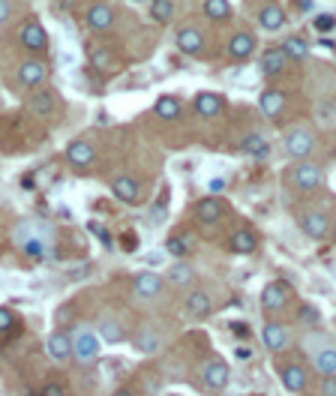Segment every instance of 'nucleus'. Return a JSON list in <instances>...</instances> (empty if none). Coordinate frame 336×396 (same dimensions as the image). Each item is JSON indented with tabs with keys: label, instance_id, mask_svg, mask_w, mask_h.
<instances>
[{
	"label": "nucleus",
	"instance_id": "nucleus-32",
	"mask_svg": "<svg viewBox=\"0 0 336 396\" xmlns=\"http://www.w3.org/2000/svg\"><path fill=\"white\" fill-rule=\"evenodd\" d=\"M279 51L285 55V60H306L309 51H313V45H309L306 36H285V43L279 45Z\"/></svg>",
	"mask_w": 336,
	"mask_h": 396
},
{
	"label": "nucleus",
	"instance_id": "nucleus-11",
	"mask_svg": "<svg viewBox=\"0 0 336 396\" xmlns=\"http://www.w3.org/2000/svg\"><path fill=\"white\" fill-rule=\"evenodd\" d=\"M261 342H265V349L279 354L291 346V327L282 324V322H267L265 327H261Z\"/></svg>",
	"mask_w": 336,
	"mask_h": 396
},
{
	"label": "nucleus",
	"instance_id": "nucleus-38",
	"mask_svg": "<svg viewBox=\"0 0 336 396\" xmlns=\"http://www.w3.org/2000/svg\"><path fill=\"white\" fill-rule=\"evenodd\" d=\"M174 12H178V6H174L171 0H153L151 4V18L156 24H168L174 18Z\"/></svg>",
	"mask_w": 336,
	"mask_h": 396
},
{
	"label": "nucleus",
	"instance_id": "nucleus-42",
	"mask_svg": "<svg viewBox=\"0 0 336 396\" xmlns=\"http://www.w3.org/2000/svg\"><path fill=\"white\" fill-rule=\"evenodd\" d=\"M16 324H18V315L6 310V306H0V334H6V330H12Z\"/></svg>",
	"mask_w": 336,
	"mask_h": 396
},
{
	"label": "nucleus",
	"instance_id": "nucleus-47",
	"mask_svg": "<svg viewBox=\"0 0 336 396\" xmlns=\"http://www.w3.org/2000/svg\"><path fill=\"white\" fill-rule=\"evenodd\" d=\"M111 396H139V393H135L132 387H120V390H115V393H111Z\"/></svg>",
	"mask_w": 336,
	"mask_h": 396
},
{
	"label": "nucleus",
	"instance_id": "nucleus-34",
	"mask_svg": "<svg viewBox=\"0 0 336 396\" xmlns=\"http://www.w3.org/2000/svg\"><path fill=\"white\" fill-rule=\"evenodd\" d=\"M315 123L321 126V130H333V123H336V102L330 96L315 102Z\"/></svg>",
	"mask_w": 336,
	"mask_h": 396
},
{
	"label": "nucleus",
	"instance_id": "nucleus-13",
	"mask_svg": "<svg viewBox=\"0 0 336 396\" xmlns=\"http://www.w3.org/2000/svg\"><path fill=\"white\" fill-rule=\"evenodd\" d=\"M174 45H178V51H183V55H190V57L204 55V33H202V28H195V24L180 28L178 33H174Z\"/></svg>",
	"mask_w": 336,
	"mask_h": 396
},
{
	"label": "nucleus",
	"instance_id": "nucleus-37",
	"mask_svg": "<svg viewBox=\"0 0 336 396\" xmlns=\"http://www.w3.org/2000/svg\"><path fill=\"white\" fill-rule=\"evenodd\" d=\"M202 12H204V18H210V21H226L231 16V4L228 0H204Z\"/></svg>",
	"mask_w": 336,
	"mask_h": 396
},
{
	"label": "nucleus",
	"instance_id": "nucleus-30",
	"mask_svg": "<svg viewBox=\"0 0 336 396\" xmlns=\"http://www.w3.org/2000/svg\"><path fill=\"white\" fill-rule=\"evenodd\" d=\"M241 153H243V157H250V159H267L270 157V142H267L265 135L250 132V135H243Z\"/></svg>",
	"mask_w": 336,
	"mask_h": 396
},
{
	"label": "nucleus",
	"instance_id": "nucleus-27",
	"mask_svg": "<svg viewBox=\"0 0 336 396\" xmlns=\"http://www.w3.org/2000/svg\"><path fill=\"white\" fill-rule=\"evenodd\" d=\"M313 369L321 378H336V349H333V342H325L321 349L313 351Z\"/></svg>",
	"mask_w": 336,
	"mask_h": 396
},
{
	"label": "nucleus",
	"instance_id": "nucleus-7",
	"mask_svg": "<svg viewBox=\"0 0 336 396\" xmlns=\"http://www.w3.org/2000/svg\"><path fill=\"white\" fill-rule=\"evenodd\" d=\"M228 381H231V369L226 361H219V357H210L202 366V385L207 393H222L228 387Z\"/></svg>",
	"mask_w": 336,
	"mask_h": 396
},
{
	"label": "nucleus",
	"instance_id": "nucleus-24",
	"mask_svg": "<svg viewBox=\"0 0 336 396\" xmlns=\"http://www.w3.org/2000/svg\"><path fill=\"white\" fill-rule=\"evenodd\" d=\"M210 310H214V300H210V295H207V291H202V288H192L190 295H186V300H183V312L190 318H198V322L207 318Z\"/></svg>",
	"mask_w": 336,
	"mask_h": 396
},
{
	"label": "nucleus",
	"instance_id": "nucleus-39",
	"mask_svg": "<svg viewBox=\"0 0 336 396\" xmlns=\"http://www.w3.org/2000/svg\"><path fill=\"white\" fill-rule=\"evenodd\" d=\"M313 28H315V33L321 36V40H330V33H333V16H330V12H321V16L313 18Z\"/></svg>",
	"mask_w": 336,
	"mask_h": 396
},
{
	"label": "nucleus",
	"instance_id": "nucleus-22",
	"mask_svg": "<svg viewBox=\"0 0 336 396\" xmlns=\"http://www.w3.org/2000/svg\"><path fill=\"white\" fill-rule=\"evenodd\" d=\"M66 159L76 165V169H87V165L96 162V147L93 142H87V138H76V142L66 145Z\"/></svg>",
	"mask_w": 336,
	"mask_h": 396
},
{
	"label": "nucleus",
	"instance_id": "nucleus-26",
	"mask_svg": "<svg viewBox=\"0 0 336 396\" xmlns=\"http://www.w3.org/2000/svg\"><path fill=\"white\" fill-rule=\"evenodd\" d=\"M222 213H226V204H222V198H216V196H207L195 204V220L202 225H216L222 220Z\"/></svg>",
	"mask_w": 336,
	"mask_h": 396
},
{
	"label": "nucleus",
	"instance_id": "nucleus-14",
	"mask_svg": "<svg viewBox=\"0 0 336 396\" xmlns=\"http://www.w3.org/2000/svg\"><path fill=\"white\" fill-rule=\"evenodd\" d=\"M301 228H303V234L306 237H313V240H325L328 232H330V213L328 210H306L301 213Z\"/></svg>",
	"mask_w": 336,
	"mask_h": 396
},
{
	"label": "nucleus",
	"instance_id": "nucleus-40",
	"mask_svg": "<svg viewBox=\"0 0 336 396\" xmlns=\"http://www.w3.org/2000/svg\"><path fill=\"white\" fill-rule=\"evenodd\" d=\"M297 318H301V324H309V327H318V324H321L318 306H309V303H303L301 310H297Z\"/></svg>",
	"mask_w": 336,
	"mask_h": 396
},
{
	"label": "nucleus",
	"instance_id": "nucleus-43",
	"mask_svg": "<svg viewBox=\"0 0 336 396\" xmlns=\"http://www.w3.org/2000/svg\"><path fill=\"white\" fill-rule=\"evenodd\" d=\"M318 393H321V396H336V378H321Z\"/></svg>",
	"mask_w": 336,
	"mask_h": 396
},
{
	"label": "nucleus",
	"instance_id": "nucleus-44",
	"mask_svg": "<svg viewBox=\"0 0 336 396\" xmlns=\"http://www.w3.org/2000/svg\"><path fill=\"white\" fill-rule=\"evenodd\" d=\"M222 189H226V181H222V177H216V181H210V183H207V193H210V196H216V198H219Z\"/></svg>",
	"mask_w": 336,
	"mask_h": 396
},
{
	"label": "nucleus",
	"instance_id": "nucleus-49",
	"mask_svg": "<svg viewBox=\"0 0 336 396\" xmlns=\"http://www.w3.org/2000/svg\"><path fill=\"white\" fill-rule=\"evenodd\" d=\"M171 396H174V393H171Z\"/></svg>",
	"mask_w": 336,
	"mask_h": 396
},
{
	"label": "nucleus",
	"instance_id": "nucleus-3",
	"mask_svg": "<svg viewBox=\"0 0 336 396\" xmlns=\"http://www.w3.org/2000/svg\"><path fill=\"white\" fill-rule=\"evenodd\" d=\"M315 147H318V138L309 126H294L291 132H285V157L294 159V162L313 159Z\"/></svg>",
	"mask_w": 336,
	"mask_h": 396
},
{
	"label": "nucleus",
	"instance_id": "nucleus-17",
	"mask_svg": "<svg viewBox=\"0 0 336 396\" xmlns=\"http://www.w3.org/2000/svg\"><path fill=\"white\" fill-rule=\"evenodd\" d=\"M115 9H111L108 4H93L91 9H87V16H84V21H87V28H91L93 33H105V30H111L115 28Z\"/></svg>",
	"mask_w": 336,
	"mask_h": 396
},
{
	"label": "nucleus",
	"instance_id": "nucleus-4",
	"mask_svg": "<svg viewBox=\"0 0 336 396\" xmlns=\"http://www.w3.org/2000/svg\"><path fill=\"white\" fill-rule=\"evenodd\" d=\"M321 183H325V169H321L318 162H313V159L294 162V169H291V186H294L301 196L318 193Z\"/></svg>",
	"mask_w": 336,
	"mask_h": 396
},
{
	"label": "nucleus",
	"instance_id": "nucleus-15",
	"mask_svg": "<svg viewBox=\"0 0 336 396\" xmlns=\"http://www.w3.org/2000/svg\"><path fill=\"white\" fill-rule=\"evenodd\" d=\"M226 51H228V57L231 60H250L255 51H258V40H255V33H250V30H238V33H231V40H228V45H226Z\"/></svg>",
	"mask_w": 336,
	"mask_h": 396
},
{
	"label": "nucleus",
	"instance_id": "nucleus-48",
	"mask_svg": "<svg viewBox=\"0 0 336 396\" xmlns=\"http://www.w3.org/2000/svg\"><path fill=\"white\" fill-rule=\"evenodd\" d=\"M234 354H238L241 361H250V354H253V351H250V349H238V351H234Z\"/></svg>",
	"mask_w": 336,
	"mask_h": 396
},
{
	"label": "nucleus",
	"instance_id": "nucleus-18",
	"mask_svg": "<svg viewBox=\"0 0 336 396\" xmlns=\"http://www.w3.org/2000/svg\"><path fill=\"white\" fill-rule=\"evenodd\" d=\"M285 106H289V96H285V91H277V87H267V91H261V96H258V108L270 120H277L285 111Z\"/></svg>",
	"mask_w": 336,
	"mask_h": 396
},
{
	"label": "nucleus",
	"instance_id": "nucleus-23",
	"mask_svg": "<svg viewBox=\"0 0 336 396\" xmlns=\"http://www.w3.org/2000/svg\"><path fill=\"white\" fill-rule=\"evenodd\" d=\"M28 108L33 118H54V111H57V94L54 91H33V96L28 99Z\"/></svg>",
	"mask_w": 336,
	"mask_h": 396
},
{
	"label": "nucleus",
	"instance_id": "nucleus-8",
	"mask_svg": "<svg viewBox=\"0 0 336 396\" xmlns=\"http://www.w3.org/2000/svg\"><path fill=\"white\" fill-rule=\"evenodd\" d=\"M277 373H279L282 387L289 390V393H303L306 385H309L306 369H303V363H297V361H279L277 363Z\"/></svg>",
	"mask_w": 336,
	"mask_h": 396
},
{
	"label": "nucleus",
	"instance_id": "nucleus-12",
	"mask_svg": "<svg viewBox=\"0 0 336 396\" xmlns=\"http://www.w3.org/2000/svg\"><path fill=\"white\" fill-rule=\"evenodd\" d=\"M16 79H18V84L24 87V91H40V87L45 84V79H48V67L42 60H24L21 67H18V72H16Z\"/></svg>",
	"mask_w": 336,
	"mask_h": 396
},
{
	"label": "nucleus",
	"instance_id": "nucleus-29",
	"mask_svg": "<svg viewBox=\"0 0 336 396\" xmlns=\"http://www.w3.org/2000/svg\"><path fill=\"white\" fill-rule=\"evenodd\" d=\"M228 249L234 255H253L258 249V234L253 228H238V232L228 237Z\"/></svg>",
	"mask_w": 336,
	"mask_h": 396
},
{
	"label": "nucleus",
	"instance_id": "nucleus-35",
	"mask_svg": "<svg viewBox=\"0 0 336 396\" xmlns=\"http://www.w3.org/2000/svg\"><path fill=\"white\" fill-rule=\"evenodd\" d=\"M153 111H156V118H163V120H178V118H180V99L171 96V94L159 96L156 106H153Z\"/></svg>",
	"mask_w": 336,
	"mask_h": 396
},
{
	"label": "nucleus",
	"instance_id": "nucleus-46",
	"mask_svg": "<svg viewBox=\"0 0 336 396\" xmlns=\"http://www.w3.org/2000/svg\"><path fill=\"white\" fill-rule=\"evenodd\" d=\"M297 12H315L313 0H297Z\"/></svg>",
	"mask_w": 336,
	"mask_h": 396
},
{
	"label": "nucleus",
	"instance_id": "nucleus-41",
	"mask_svg": "<svg viewBox=\"0 0 336 396\" xmlns=\"http://www.w3.org/2000/svg\"><path fill=\"white\" fill-rule=\"evenodd\" d=\"M40 396H69V390H66L64 381H45V385L40 387Z\"/></svg>",
	"mask_w": 336,
	"mask_h": 396
},
{
	"label": "nucleus",
	"instance_id": "nucleus-19",
	"mask_svg": "<svg viewBox=\"0 0 336 396\" xmlns=\"http://www.w3.org/2000/svg\"><path fill=\"white\" fill-rule=\"evenodd\" d=\"M111 196H115L117 201H123V204H139L141 201V186H139L135 177L120 174V177L111 181Z\"/></svg>",
	"mask_w": 336,
	"mask_h": 396
},
{
	"label": "nucleus",
	"instance_id": "nucleus-5",
	"mask_svg": "<svg viewBox=\"0 0 336 396\" xmlns=\"http://www.w3.org/2000/svg\"><path fill=\"white\" fill-rule=\"evenodd\" d=\"M132 295L135 300H141V303H156L159 298L166 295V279L153 273V271H144L132 279Z\"/></svg>",
	"mask_w": 336,
	"mask_h": 396
},
{
	"label": "nucleus",
	"instance_id": "nucleus-20",
	"mask_svg": "<svg viewBox=\"0 0 336 396\" xmlns=\"http://www.w3.org/2000/svg\"><path fill=\"white\" fill-rule=\"evenodd\" d=\"M285 67H289V60H285V55L279 51V45H273V48H265V51H261L258 72L265 75V79H277V75L285 72Z\"/></svg>",
	"mask_w": 336,
	"mask_h": 396
},
{
	"label": "nucleus",
	"instance_id": "nucleus-9",
	"mask_svg": "<svg viewBox=\"0 0 336 396\" xmlns=\"http://www.w3.org/2000/svg\"><path fill=\"white\" fill-rule=\"evenodd\" d=\"M18 40H21V45L28 51H33V55H42V51H48V33H45L40 18H28V21H24L21 30H18Z\"/></svg>",
	"mask_w": 336,
	"mask_h": 396
},
{
	"label": "nucleus",
	"instance_id": "nucleus-6",
	"mask_svg": "<svg viewBox=\"0 0 336 396\" xmlns=\"http://www.w3.org/2000/svg\"><path fill=\"white\" fill-rule=\"evenodd\" d=\"M289 300H291V285L285 283V279H270L258 295V303L265 312H279L289 306Z\"/></svg>",
	"mask_w": 336,
	"mask_h": 396
},
{
	"label": "nucleus",
	"instance_id": "nucleus-45",
	"mask_svg": "<svg viewBox=\"0 0 336 396\" xmlns=\"http://www.w3.org/2000/svg\"><path fill=\"white\" fill-rule=\"evenodd\" d=\"M9 16H12V4L9 0H0V24H4Z\"/></svg>",
	"mask_w": 336,
	"mask_h": 396
},
{
	"label": "nucleus",
	"instance_id": "nucleus-36",
	"mask_svg": "<svg viewBox=\"0 0 336 396\" xmlns=\"http://www.w3.org/2000/svg\"><path fill=\"white\" fill-rule=\"evenodd\" d=\"M166 252L174 255L178 261H183L186 255L192 252V237H190V234H171V237L166 240Z\"/></svg>",
	"mask_w": 336,
	"mask_h": 396
},
{
	"label": "nucleus",
	"instance_id": "nucleus-31",
	"mask_svg": "<svg viewBox=\"0 0 336 396\" xmlns=\"http://www.w3.org/2000/svg\"><path fill=\"white\" fill-rule=\"evenodd\" d=\"M168 285L174 288H192L195 285V267L192 264H186V261H174L168 267Z\"/></svg>",
	"mask_w": 336,
	"mask_h": 396
},
{
	"label": "nucleus",
	"instance_id": "nucleus-28",
	"mask_svg": "<svg viewBox=\"0 0 336 396\" xmlns=\"http://www.w3.org/2000/svg\"><path fill=\"white\" fill-rule=\"evenodd\" d=\"M87 57H91L93 69H99V72H111V69H117V55H115V48H111V45L93 43L91 48H87Z\"/></svg>",
	"mask_w": 336,
	"mask_h": 396
},
{
	"label": "nucleus",
	"instance_id": "nucleus-16",
	"mask_svg": "<svg viewBox=\"0 0 336 396\" xmlns=\"http://www.w3.org/2000/svg\"><path fill=\"white\" fill-rule=\"evenodd\" d=\"M96 336L99 342H108V346H120L123 339H127V327H123V322L117 315H103L99 318V327H96Z\"/></svg>",
	"mask_w": 336,
	"mask_h": 396
},
{
	"label": "nucleus",
	"instance_id": "nucleus-21",
	"mask_svg": "<svg viewBox=\"0 0 336 396\" xmlns=\"http://www.w3.org/2000/svg\"><path fill=\"white\" fill-rule=\"evenodd\" d=\"M192 106H195V111L202 114V118L210 120V118H219V114L226 111V96L214 94V91H202V94H195Z\"/></svg>",
	"mask_w": 336,
	"mask_h": 396
},
{
	"label": "nucleus",
	"instance_id": "nucleus-25",
	"mask_svg": "<svg viewBox=\"0 0 336 396\" xmlns=\"http://www.w3.org/2000/svg\"><path fill=\"white\" fill-rule=\"evenodd\" d=\"M45 351L52 361L57 363H66L72 357V339H69V330H54L52 336L45 339Z\"/></svg>",
	"mask_w": 336,
	"mask_h": 396
},
{
	"label": "nucleus",
	"instance_id": "nucleus-33",
	"mask_svg": "<svg viewBox=\"0 0 336 396\" xmlns=\"http://www.w3.org/2000/svg\"><path fill=\"white\" fill-rule=\"evenodd\" d=\"M159 349H163V334H159L156 327L139 330V336H135V351L139 354H156Z\"/></svg>",
	"mask_w": 336,
	"mask_h": 396
},
{
	"label": "nucleus",
	"instance_id": "nucleus-2",
	"mask_svg": "<svg viewBox=\"0 0 336 396\" xmlns=\"http://www.w3.org/2000/svg\"><path fill=\"white\" fill-rule=\"evenodd\" d=\"M69 339H72V357L81 366H91L99 357V351H103V342H99L91 324H76V330H69Z\"/></svg>",
	"mask_w": 336,
	"mask_h": 396
},
{
	"label": "nucleus",
	"instance_id": "nucleus-1",
	"mask_svg": "<svg viewBox=\"0 0 336 396\" xmlns=\"http://www.w3.org/2000/svg\"><path fill=\"white\" fill-rule=\"evenodd\" d=\"M12 240H16V247L30 255V259H45L48 252L54 247V228L48 225H33V222H24V225H16V232H12Z\"/></svg>",
	"mask_w": 336,
	"mask_h": 396
},
{
	"label": "nucleus",
	"instance_id": "nucleus-10",
	"mask_svg": "<svg viewBox=\"0 0 336 396\" xmlns=\"http://www.w3.org/2000/svg\"><path fill=\"white\" fill-rule=\"evenodd\" d=\"M255 21H258L261 30L273 36V33H282L285 28H289V12H285L279 4H265V6L258 9Z\"/></svg>",
	"mask_w": 336,
	"mask_h": 396
}]
</instances>
